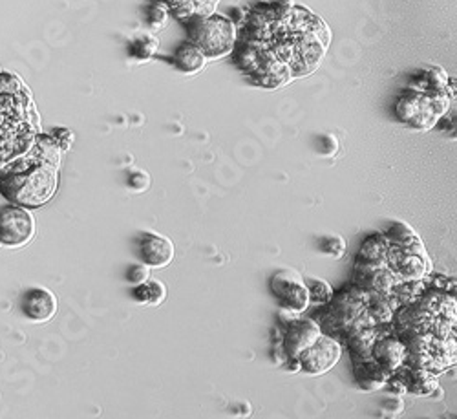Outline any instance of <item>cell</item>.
<instances>
[{"instance_id":"6da1fadb","label":"cell","mask_w":457,"mask_h":419,"mask_svg":"<svg viewBox=\"0 0 457 419\" xmlns=\"http://www.w3.org/2000/svg\"><path fill=\"white\" fill-rule=\"evenodd\" d=\"M450 110V92L428 94V92L408 90L395 104L399 121L415 130H430L441 121Z\"/></svg>"},{"instance_id":"7a4b0ae2","label":"cell","mask_w":457,"mask_h":419,"mask_svg":"<svg viewBox=\"0 0 457 419\" xmlns=\"http://www.w3.org/2000/svg\"><path fill=\"white\" fill-rule=\"evenodd\" d=\"M190 43L205 53V57H224L233 52L236 43V26L224 15H205L187 21Z\"/></svg>"},{"instance_id":"3957f363","label":"cell","mask_w":457,"mask_h":419,"mask_svg":"<svg viewBox=\"0 0 457 419\" xmlns=\"http://www.w3.org/2000/svg\"><path fill=\"white\" fill-rule=\"evenodd\" d=\"M370 300V293L360 285L351 284L342 288L341 291L333 293L331 300L324 304L319 315V325L324 333H338L342 335L344 330L366 311V304Z\"/></svg>"},{"instance_id":"277c9868","label":"cell","mask_w":457,"mask_h":419,"mask_svg":"<svg viewBox=\"0 0 457 419\" xmlns=\"http://www.w3.org/2000/svg\"><path fill=\"white\" fill-rule=\"evenodd\" d=\"M269 290L284 310L304 313L311 304L306 278L297 269L285 268L276 271L269 281Z\"/></svg>"},{"instance_id":"5b68a950","label":"cell","mask_w":457,"mask_h":419,"mask_svg":"<svg viewBox=\"0 0 457 419\" xmlns=\"http://www.w3.org/2000/svg\"><path fill=\"white\" fill-rule=\"evenodd\" d=\"M341 341L329 335V333L322 332V335L304 354H300L297 361L300 372L307 374V376H322V374L329 372L341 361Z\"/></svg>"},{"instance_id":"8992f818","label":"cell","mask_w":457,"mask_h":419,"mask_svg":"<svg viewBox=\"0 0 457 419\" xmlns=\"http://www.w3.org/2000/svg\"><path fill=\"white\" fill-rule=\"evenodd\" d=\"M35 234V220L28 209L6 205L0 209V244L9 247L26 246Z\"/></svg>"},{"instance_id":"52a82bcc","label":"cell","mask_w":457,"mask_h":419,"mask_svg":"<svg viewBox=\"0 0 457 419\" xmlns=\"http://www.w3.org/2000/svg\"><path fill=\"white\" fill-rule=\"evenodd\" d=\"M388 266L399 273V277L406 282L423 281L431 273L430 259L424 251L423 242L410 247L390 246Z\"/></svg>"},{"instance_id":"ba28073f","label":"cell","mask_w":457,"mask_h":419,"mask_svg":"<svg viewBox=\"0 0 457 419\" xmlns=\"http://www.w3.org/2000/svg\"><path fill=\"white\" fill-rule=\"evenodd\" d=\"M284 326L285 332L282 335V354H284L285 361H297L300 354H304L322 335L319 320L309 319V317L298 315Z\"/></svg>"},{"instance_id":"9c48e42d","label":"cell","mask_w":457,"mask_h":419,"mask_svg":"<svg viewBox=\"0 0 457 419\" xmlns=\"http://www.w3.org/2000/svg\"><path fill=\"white\" fill-rule=\"evenodd\" d=\"M379 335L371 348V357L382 364L388 372H395L406 361V346L402 339L397 335L393 325H377Z\"/></svg>"},{"instance_id":"30bf717a","label":"cell","mask_w":457,"mask_h":419,"mask_svg":"<svg viewBox=\"0 0 457 419\" xmlns=\"http://www.w3.org/2000/svg\"><path fill=\"white\" fill-rule=\"evenodd\" d=\"M353 284L360 285L368 293H392L402 281L399 273L390 266H366L355 262Z\"/></svg>"},{"instance_id":"8fae6325","label":"cell","mask_w":457,"mask_h":419,"mask_svg":"<svg viewBox=\"0 0 457 419\" xmlns=\"http://www.w3.org/2000/svg\"><path fill=\"white\" fill-rule=\"evenodd\" d=\"M138 253L143 264L160 269L174 260V244L163 234L145 231L138 238Z\"/></svg>"},{"instance_id":"7c38bea8","label":"cell","mask_w":457,"mask_h":419,"mask_svg":"<svg viewBox=\"0 0 457 419\" xmlns=\"http://www.w3.org/2000/svg\"><path fill=\"white\" fill-rule=\"evenodd\" d=\"M21 310L31 322H48L57 313V297L48 288L35 285L22 295Z\"/></svg>"},{"instance_id":"4fadbf2b","label":"cell","mask_w":457,"mask_h":419,"mask_svg":"<svg viewBox=\"0 0 457 419\" xmlns=\"http://www.w3.org/2000/svg\"><path fill=\"white\" fill-rule=\"evenodd\" d=\"M353 376L358 388H363L364 392H373V390L384 388V385L392 377V372L377 363L371 355H368V357H353Z\"/></svg>"},{"instance_id":"5bb4252c","label":"cell","mask_w":457,"mask_h":419,"mask_svg":"<svg viewBox=\"0 0 457 419\" xmlns=\"http://www.w3.org/2000/svg\"><path fill=\"white\" fill-rule=\"evenodd\" d=\"M393 374L401 377L406 385V392L414 393V396H434L436 390H439V383H437L439 374L430 368H412L402 364Z\"/></svg>"},{"instance_id":"9a60e30c","label":"cell","mask_w":457,"mask_h":419,"mask_svg":"<svg viewBox=\"0 0 457 419\" xmlns=\"http://www.w3.org/2000/svg\"><path fill=\"white\" fill-rule=\"evenodd\" d=\"M390 242L384 234H370L358 249L357 262L366 266H388Z\"/></svg>"},{"instance_id":"2e32d148","label":"cell","mask_w":457,"mask_h":419,"mask_svg":"<svg viewBox=\"0 0 457 419\" xmlns=\"http://www.w3.org/2000/svg\"><path fill=\"white\" fill-rule=\"evenodd\" d=\"M379 330L377 326H364V328L350 330L342 333V342L351 352V357H368L371 355V348L375 344Z\"/></svg>"},{"instance_id":"e0dca14e","label":"cell","mask_w":457,"mask_h":419,"mask_svg":"<svg viewBox=\"0 0 457 419\" xmlns=\"http://www.w3.org/2000/svg\"><path fill=\"white\" fill-rule=\"evenodd\" d=\"M399 306L401 303L393 293H370L366 311L375 320V325H392Z\"/></svg>"},{"instance_id":"ac0fdd59","label":"cell","mask_w":457,"mask_h":419,"mask_svg":"<svg viewBox=\"0 0 457 419\" xmlns=\"http://www.w3.org/2000/svg\"><path fill=\"white\" fill-rule=\"evenodd\" d=\"M448 74L441 66H430L412 81L410 88L412 90L428 92V94H441V92H448Z\"/></svg>"},{"instance_id":"d6986e66","label":"cell","mask_w":457,"mask_h":419,"mask_svg":"<svg viewBox=\"0 0 457 419\" xmlns=\"http://www.w3.org/2000/svg\"><path fill=\"white\" fill-rule=\"evenodd\" d=\"M428 355L431 359V370L443 372L456 363V337L450 339H434L431 337L428 346Z\"/></svg>"},{"instance_id":"ffe728a7","label":"cell","mask_w":457,"mask_h":419,"mask_svg":"<svg viewBox=\"0 0 457 419\" xmlns=\"http://www.w3.org/2000/svg\"><path fill=\"white\" fill-rule=\"evenodd\" d=\"M205 53L192 43H183L172 57V65L183 74H196L205 66Z\"/></svg>"},{"instance_id":"44dd1931","label":"cell","mask_w":457,"mask_h":419,"mask_svg":"<svg viewBox=\"0 0 457 419\" xmlns=\"http://www.w3.org/2000/svg\"><path fill=\"white\" fill-rule=\"evenodd\" d=\"M132 297L136 303L147 304V306H160L163 304V300L167 298V288L161 281L155 278H148L143 284L134 285L132 290Z\"/></svg>"},{"instance_id":"7402d4cb","label":"cell","mask_w":457,"mask_h":419,"mask_svg":"<svg viewBox=\"0 0 457 419\" xmlns=\"http://www.w3.org/2000/svg\"><path fill=\"white\" fill-rule=\"evenodd\" d=\"M384 236L388 238L390 246L393 247H410L423 242L421 236L412 229L410 225L401 220H393L388 229H386V233H384Z\"/></svg>"},{"instance_id":"603a6c76","label":"cell","mask_w":457,"mask_h":419,"mask_svg":"<svg viewBox=\"0 0 457 419\" xmlns=\"http://www.w3.org/2000/svg\"><path fill=\"white\" fill-rule=\"evenodd\" d=\"M307 293H309V303L316 304V306H324L328 304L333 297V288L322 278H306Z\"/></svg>"},{"instance_id":"cb8c5ba5","label":"cell","mask_w":457,"mask_h":419,"mask_svg":"<svg viewBox=\"0 0 457 419\" xmlns=\"http://www.w3.org/2000/svg\"><path fill=\"white\" fill-rule=\"evenodd\" d=\"M319 247L324 255L342 259L346 253V240L338 234H326V236L319 238Z\"/></svg>"},{"instance_id":"d4e9b609","label":"cell","mask_w":457,"mask_h":419,"mask_svg":"<svg viewBox=\"0 0 457 419\" xmlns=\"http://www.w3.org/2000/svg\"><path fill=\"white\" fill-rule=\"evenodd\" d=\"M160 43L158 39H154L152 35H143L132 43V55H136L138 59H148L155 53Z\"/></svg>"},{"instance_id":"484cf974","label":"cell","mask_w":457,"mask_h":419,"mask_svg":"<svg viewBox=\"0 0 457 419\" xmlns=\"http://www.w3.org/2000/svg\"><path fill=\"white\" fill-rule=\"evenodd\" d=\"M148 185H150V176H148L145 170L139 169H132L128 173V187L136 192H143V190H147Z\"/></svg>"},{"instance_id":"4316f807","label":"cell","mask_w":457,"mask_h":419,"mask_svg":"<svg viewBox=\"0 0 457 419\" xmlns=\"http://www.w3.org/2000/svg\"><path fill=\"white\" fill-rule=\"evenodd\" d=\"M126 278H128V282L132 285L143 284V282L150 278V268H148V266H145V264L130 266L128 271H126Z\"/></svg>"},{"instance_id":"83f0119b","label":"cell","mask_w":457,"mask_h":419,"mask_svg":"<svg viewBox=\"0 0 457 419\" xmlns=\"http://www.w3.org/2000/svg\"><path fill=\"white\" fill-rule=\"evenodd\" d=\"M148 22H150V26L154 28H161L167 22V9L163 8L161 4L152 6L150 8V17H148Z\"/></svg>"},{"instance_id":"f1b7e54d","label":"cell","mask_w":457,"mask_h":419,"mask_svg":"<svg viewBox=\"0 0 457 419\" xmlns=\"http://www.w3.org/2000/svg\"><path fill=\"white\" fill-rule=\"evenodd\" d=\"M382 408L390 410L392 414H399V412H402V408H404L402 396H395V393H392V398L384 399L382 401Z\"/></svg>"},{"instance_id":"f546056e","label":"cell","mask_w":457,"mask_h":419,"mask_svg":"<svg viewBox=\"0 0 457 419\" xmlns=\"http://www.w3.org/2000/svg\"><path fill=\"white\" fill-rule=\"evenodd\" d=\"M320 141L328 145V148H320V152H322L324 156H333L336 152V148H338V143H336L335 136H329V134L322 136V138H320Z\"/></svg>"},{"instance_id":"4dcf8cb0","label":"cell","mask_w":457,"mask_h":419,"mask_svg":"<svg viewBox=\"0 0 457 419\" xmlns=\"http://www.w3.org/2000/svg\"><path fill=\"white\" fill-rule=\"evenodd\" d=\"M158 2H161V4H165V6H168V8L172 9H176L177 6H180V2H182V0H158Z\"/></svg>"}]
</instances>
